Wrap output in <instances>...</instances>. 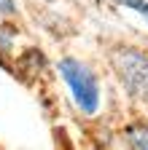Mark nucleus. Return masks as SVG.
I'll use <instances>...</instances> for the list:
<instances>
[{
	"label": "nucleus",
	"instance_id": "f257e3e1",
	"mask_svg": "<svg viewBox=\"0 0 148 150\" xmlns=\"http://www.w3.org/2000/svg\"><path fill=\"white\" fill-rule=\"evenodd\" d=\"M59 72H62L65 83L70 86L76 105L86 112V115L97 112V107H100V86H97V78L92 75V70L84 62L67 56V59L59 62Z\"/></svg>",
	"mask_w": 148,
	"mask_h": 150
},
{
	"label": "nucleus",
	"instance_id": "f03ea898",
	"mask_svg": "<svg viewBox=\"0 0 148 150\" xmlns=\"http://www.w3.org/2000/svg\"><path fill=\"white\" fill-rule=\"evenodd\" d=\"M113 67L121 75V81L129 94L140 99H148V56L135 48H121L113 54Z\"/></svg>",
	"mask_w": 148,
	"mask_h": 150
},
{
	"label": "nucleus",
	"instance_id": "7ed1b4c3",
	"mask_svg": "<svg viewBox=\"0 0 148 150\" xmlns=\"http://www.w3.org/2000/svg\"><path fill=\"white\" fill-rule=\"evenodd\" d=\"M127 139L132 150H148V126L143 123H132L127 129Z\"/></svg>",
	"mask_w": 148,
	"mask_h": 150
},
{
	"label": "nucleus",
	"instance_id": "20e7f679",
	"mask_svg": "<svg viewBox=\"0 0 148 150\" xmlns=\"http://www.w3.org/2000/svg\"><path fill=\"white\" fill-rule=\"evenodd\" d=\"M116 3L132 8V11H137V13H143V16L148 19V0H116Z\"/></svg>",
	"mask_w": 148,
	"mask_h": 150
},
{
	"label": "nucleus",
	"instance_id": "39448f33",
	"mask_svg": "<svg viewBox=\"0 0 148 150\" xmlns=\"http://www.w3.org/2000/svg\"><path fill=\"white\" fill-rule=\"evenodd\" d=\"M14 0H0V11H3V13H14Z\"/></svg>",
	"mask_w": 148,
	"mask_h": 150
}]
</instances>
